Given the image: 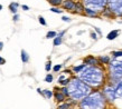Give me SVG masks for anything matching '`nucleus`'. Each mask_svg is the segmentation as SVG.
I'll use <instances>...</instances> for the list:
<instances>
[{"instance_id": "nucleus-1", "label": "nucleus", "mask_w": 122, "mask_h": 109, "mask_svg": "<svg viewBox=\"0 0 122 109\" xmlns=\"http://www.w3.org/2000/svg\"><path fill=\"white\" fill-rule=\"evenodd\" d=\"M78 78L90 87H99L103 84L104 73L102 69L95 66H85V68L78 73Z\"/></svg>"}, {"instance_id": "nucleus-2", "label": "nucleus", "mask_w": 122, "mask_h": 109, "mask_svg": "<svg viewBox=\"0 0 122 109\" xmlns=\"http://www.w3.org/2000/svg\"><path fill=\"white\" fill-rule=\"evenodd\" d=\"M68 90V97L73 100H82L91 92V87L82 81L80 78H73L70 80L68 85L66 86Z\"/></svg>"}, {"instance_id": "nucleus-3", "label": "nucleus", "mask_w": 122, "mask_h": 109, "mask_svg": "<svg viewBox=\"0 0 122 109\" xmlns=\"http://www.w3.org/2000/svg\"><path fill=\"white\" fill-rule=\"evenodd\" d=\"M104 107H105L104 96L97 91L89 94L80 102V109H104Z\"/></svg>"}, {"instance_id": "nucleus-4", "label": "nucleus", "mask_w": 122, "mask_h": 109, "mask_svg": "<svg viewBox=\"0 0 122 109\" xmlns=\"http://www.w3.org/2000/svg\"><path fill=\"white\" fill-rule=\"evenodd\" d=\"M110 71L111 76L114 79H121L122 78V60L118 61L117 59L110 62Z\"/></svg>"}, {"instance_id": "nucleus-5", "label": "nucleus", "mask_w": 122, "mask_h": 109, "mask_svg": "<svg viewBox=\"0 0 122 109\" xmlns=\"http://www.w3.org/2000/svg\"><path fill=\"white\" fill-rule=\"evenodd\" d=\"M84 4L86 8L92 9L95 12H99L102 7H104L105 5V0H84Z\"/></svg>"}, {"instance_id": "nucleus-6", "label": "nucleus", "mask_w": 122, "mask_h": 109, "mask_svg": "<svg viewBox=\"0 0 122 109\" xmlns=\"http://www.w3.org/2000/svg\"><path fill=\"white\" fill-rule=\"evenodd\" d=\"M103 96L109 100H114L115 99V92L113 87H107L103 90Z\"/></svg>"}, {"instance_id": "nucleus-7", "label": "nucleus", "mask_w": 122, "mask_h": 109, "mask_svg": "<svg viewBox=\"0 0 122 109\" xmlns=\"http://www.w3.org/2000/svg\"><path fill=\"white\" fill-rule=\"evenodd\" d=\"M62 6H63V8L65 10H74L75 2L73 0H63Z\"/></svg>"}, {"instance_id": "nucleus-8", "label": "nucleus", "mask_w": 122, "mask_h": 109, "mask_svg": "<svg viewBox=\"0 0 122 109\" xmlns=\"http://www.w3.org/2000/svg\"><path fill=\"white\" fill-rule=\"evenodd\" d=\"M110 2V7H111L112 10L111 11H114L118 14L119 11V8H120V4H121V0H109Z\"/></svg>"}, {"instance_id": "nucleus-9", "label": "nucleus", "mask_w": 122, "mask_h": 109, "mask_svg": "<svg viewBox=\"0 0 122 109\" xmlns=\"http://www.w3.org/2000/svg\"><path fill=\"white\" fill-rule=\"evenodd\" d=\"M84 64L86 66H96L97 64H99V61H97L94 57L89 56V57H86V58L84 59Z\"/></svg>"}, {"instance_id": "nucleus-10", "label": "nucleus", "mask_w": 122, "mask_h": 109, "mask_svg": "<svg viewBox=\"0 0 122 109\" xmlns=\"http://www.w3.org/2000/svg\"><path fill=\"white\" fill-rule=\"evenodd\" d=\"M53 96L55 97V100L57 102H64L65 100H66V97H65V96H64V95L62 94L61 91H56V92L53 95Z\"/></svg>"}, {"instance_id": "nucleus-11", "label": "nucleus", "mask_w": 122, "mask_h": 109, "mask_svg": "<svg viewBox=\"0 0 122 109\" xmlns=\"http://www.w3.org/2000/svg\"><path fill=\"white\" fill-rule=\"evenodd\" d=\"M114 92H115V98L122 96V81H119L117 84V86L114 87Z\"/></svg>"}, {"instance_id": "nucleus-12", "label": "nucleus", "mask_w": 122, "mask_h": 109, "mask_svg": "<svg viewBox=\"0 0 122 109\" xmlns=\"http://www.w3.org/2000/svg\"><path fill=\"white\" fill-rule=\"evenodd\" d=\"M84 5L82 4V2H75V7H74V10L76 11V12H84Z\"/></svg>"}, {"instance_id": "nucleus-13", "label": "nucleus", "mask_w": 122, "mask_h": 109, "mask_svg": "<svg viewBox=\"0 0 122 109\" xmlns=\"http://www.w3.org/2000/svg\"><path fill=\"white\" fill-rule=\"evenodd\" d=\"M18 7H19V4H17V2H11V4L9 5V10H10L14 15H16L17 11H18Z\"/></svg>"}, {"instance_id": "nucleus-14", "label": "nucleus", "mask_w": 122, "mask_h": 109, "mask_svg": "<svg viewBox=\"0 0 122 109\" xmlns=\"http://www.w3.org/2000/svg\"><path fill=\"white\" fill-rule=\"evenodd\" d=\"M20 58H21V61L24 62V64H27V62L29 61V54L26 52V50H21Z\"/></svg>"}, {"instance_id": "nucleus-15", "label": "nucleus", "mask_w": 122, "mask_h": 109, "mask_svg": "<svg viewBox=\"0 0 122 109\" xmlns=\"http://www.w3.org/2000/svg\"><path fill=\"white\" fill-rule=\"evenodd\" d=\"M118 36H119V31H118V30H113V31H111V32L107 35V38L109 40H113V39H115Z\"/></svg>"}, {"instance_id": "nucleus-16", "label": "nucleus", "mask_w": 122, "mask_h": 109, "mask_svg": "<svg viewBox=\"0 0 122 109\" xmlns=\"http://www.w3.org/2000/svg\"><path fill=\"white\" fill-rule=\"evenodd\" d=\"M84 12L87 16H90V17H96V16H97V12H95V11L92 10V9H89V8H85Z\"/></svg>"}, {"instance_id": "nucleus-17", "label": "nucleus", "mask_w": 122, "mask_h": 109, "mask_svg": "<svg viewBox=\"0 0 122 109\" xmlns=\"http://www.w3.org/2000/svg\"><path fill=\"white\" fill-rule=\"evenodd\" d=\"M85 64H83V65H80V66H75L74 68H73V73H80L82 71V70L85 68Z\"/></svg>"}, {"instance_id": "nucleus-18", "label": "nucleus", "mask_w": 122, "mask_h": 109, "mask_svg": "<svg viewBox=\"0 0 122 109\" xmlns=\"http://www.w3.org/2000/svg\"><path fill=\"white\" fill-rule=\"evenodd\" d=\"M62 42H63V38H62V37H59V36H56L55 38H54V41H53L54 46H61Z\"/></svg>"}, {"instance_id": "nucleus-19", "label": "nucleus", "mask_w": 122, "mask_h": 109, "mask_svg": "<svg viewBox=\"0 0 122 109\" xmlns=\"http://www.w3.org/2000/svg\"><path fill=\"white\" fill-rule=\"evenodd\" d=\"M43 96H44V97H46V98L47 99H51L53 97V91H51V90H48V89H45V90H43Z\"/></svg>"}, {"instance_id": "nucleus-20", "label": "nucleus", "mask_w": 122, "mask_h": 109, "mask_svg": "<svg viewBox=\"0 0 122 109\" xmlns=\"http://www.w3.org/2000/svg\"><path fill=\"white\" fill-rule=\"evenodd\" d=\"M48 2L52 5L53 7H58V6H61V5H62L63 0H48Z\"/></svg>"}, {"instance_id": "nucleus-21", "label": "nucleus", "mask_w": 122, "mask_h": 109, "mask_svg": "<svg viewBox=\"0 0 122 109\" xmlns=\"http://www.w3.org/2000/svg\"><path fill=\"white\" fill-rule=\"evenodd\" d=\"M57 36V32H56V31H48L47 32V35H46V38H47V39H54V38H55V37Z\"/></svg>"}, {"instance_id": "nucleus-22", "label": "nucleus", "mask_w": 122, "mask_h": 109, "mask_svg": "<svg viewBox=\"0 0 122 109\" xmlns=\"http://www.w3.org/2000/svg\"><path fill=\"white\" fill-rule=\"evenodd\" d=\"M71 108V102H65L64 101L62 105L58 106V108L57 109H70Z\"/></svg>"}, {"instance_id": "nucleus-23", "label": "nucleus", "mask_w": 122, "mask_h": 109, "mask_svg": "<svg viewBox=\"0 0 122 109\" xmlns=\"http://www.w3.org/2000/svg\"><path fill=\"white\" fill-rule=\"evenodd\" d=\"M53 79H54V77H53L52 73H47L46 77H45V81H46V82H52Z\"/></svg>"}, {"instance_id": "nucleus-24", "label": "nucleus", "mask_w": 122, "mask_h": 109, "mask_svg": "<svg viewBox=\"0 0 122 109\" xmlns=\"http://www.w3.org/2000/svg\"><path fill=\"white\" fill-rule=\"evenodd\" d=\"M99 60H100L101 62H103V64H109L110 58H109L107 56H105V57H100V58H99Z\"/></svg>"}, {"instance_id": "nucleus-25", "label": "nucleus", "mask_w": 122, "mask_h": 109, "mask_svg": "<svg viewBox=\"0 0 122 109\" xmlns=\"http://www.w3.org/2000/svg\"><path fill=\"white\" fill-rule=\"evenodd\" d=\"M59 91H61V92H62V94H63L65 97H68V90H67V87H66V86H64V87L62 88V89H61Z\"/></svg>"}, {"instance_id": "nucleus-26", "label": "nucleus", "mask_w": 122, "mask_h": 109, "mask_svg": "<svg viewBox=\"0 0 122 109\" xmlns=\"http://www.w3.org/2000/svg\"><path fill=\"white\" fill-rule=\"evenodd\" d=\"M51 11H52V12H55V14H62V12H63V10H61L58 7H52L51 8Z\"/></svg>"}, {"instance_id": "nucleus-27", "label": "nucleus", "mask_w": 122, "mask_h": 109, "mask_svg": "<svg viewBox=\"0 0 122 109\" xmlns=\"http://www.w3.org/2000/svg\"><path fill=\"white\" fill-rule=\"evenodd\" d=\"M38 21H39V23H41V26H46V25H47V22H46L45 18H44V17H41V16H39V17H38Z\"/></svg>"}, {"instance_id": "nucleus-28", "label": "nucleus", "mask_w": 122, "mask_h": 109, "mask_svg": "<svg viewBox=\"0 0 122 109\" xmlns=\"http://www.w3.org/2000/svg\"><path fill=\"white\" fill-rule=\"evenodd\" d=\"M45 69H46V71H51V69H52V62L51 61H47L46 62V65H45Z\"/></svg>"}, {"instance_id": "nucleus-29", "label": "nucleus", "mask_w": 122, "mask_h": 109, "mask_svg": "<svg viewBox=\"0 0 122 109\" xmlns=\"http://www.w3.org/2000/svg\"><path fill=\"white\" fill-rule=\"evenodd\" d=\"M61 69H62V65H55L53 67V70H54L55 73H58Z\"/></svg>"}, {"instance_id": "nucleus-30", "label": "nucleus", "mask_w": 122, "mask_h": 109, "mask_svg": "<svg viewBox=\"0 0 122 109\" xmlns=\"http://www.w3.org/2000/svg\"><path fill=\"white\" fill-rule=\"evenodd\" d=\"M70 80L71 79H64V80H62V81H59L58 84L62 85V86H67V85H68V82H70Z\"/></svg>"}, {"instance_id": "nucleus-31", "label": "nucleus", "mask_w": 122, "mask_h": 109, "mask_svg": "<svg viewBox=\"0 0 122 109\" xmlns=\"http://www.w3.org/2000/svg\"><path fill=\"white\" fill-rule=\"evenodd\" d=\"M112 54L115 58H119V57H122V51H114V52H112Z\"/></svg>"}, {"instance_id": "nucleus-32", "label": "nucleus", "mask_w": 122, "mask_h": 109, "mask_svg": "<svg viewBox=\"0 0 122 109\" xmlns=\"http://www.w3.org/2000/svg\"><path fill=\"white\" fill-rule=\"evenodd\" d=\"M62 20H63V21H65V22H71V18H70V17H66V16H64L63 18H62Z\"/></svg>"}, {"instance_id": "nucleus-33", "label": "nucleus", "mask_w": 122, "mask_h": 109, "mask_svg": "<svg viewBox=\"0 0 122 109\" xmlns=\"http://www.w3.org/2000/svg\"><path fill=\"white\" fill-rule=\"evenodd\" d=\"M5 64H6V59L2 58V57L0 56V66H1V65H5Z\"/></svg>"}, {"instance_id": "nucleus-34", "label": "nucleus", "mask_w": 122, "mask_h": 109, "mask_svg": "<svg viewBox=\"0 0 122 109\" xmlns=\"http://www.w3.org/2000/svg\"><path fill=\"white\" fill-rule=\"evenodd\" d=\"M91 38H92V39H94V40L97 39V36H96V33H95V32H91Z\"/></svg>"}, {"instance_id": "nucleus-35", "label": "nucleus", "mask_w": 122, "mask_h": 109, "mask_svg": "<svg viewBox=\"0 0 122 109\" xmlns=\"http://www.w3.org/2000/svg\"><path fill=\"white\" fill-rule=\"evenodd\" d=\"M65 32H66V30H62L59 33H57V36H59V37H62V38H63V36L65 35Z\"/></svg>"}, {"instance_id": "nucleus-36", "label": "nucleus", "mask_w": 122, "mask_h": 109, "mask_svg": "<svg viewBox=\"0 0 122 109\" xmlns=\"http://www.w3.org/2000/svg\"><path fill=\"white\" fill-rule=\"evenodd\" d=\"M21 8H22V10H25V11L29 10V7H28V6H26V5H22Z\"/></svg>"}, {"instance_id": "nucleus-37", "label": "nucleus", "mask_w": 122, "mask_h": 109, "mask_svg": "<svg viewBox=\"0 0 122 109\" xmlns=\"http://www.w3.org/2000/svg\"><path fill=\"white\" fill-rule=\"evenodd\" d=\"M12 19H14V21H18V20H19V15H17V14H16V15L14 16V18H12Z\"/></svg>"}, {"instance_id": "nucleus-38", "label": "nucleus", "mask_w": 122, "mask_h": 109, "mask_svg": "<svg viewBox=\"0 0 122 109\" xmlns=\"http://www.w3.org/2000/svg\"><path fill=\"white\" fill-rule=\"evenodd\" d=\"M64 79H66V78H65V76H64V75H62V76L58 78V82H59V81H62V80H64Z\"/></svg>"}, {"instance_id": "nucleus-39", "label": "nucleus", "mask_w": 122, "mask_h": 109, "mask_svg": "<svg viewBox=\"0 0 122 109\" xmlns=\"http://www.w3.org/2000/svg\"><path fill=\"white\" fill-rule=\"evenodd\" d=\"M2 49H4V42H2V41H0V51L2 50Z\"/></svg>"}, {"instance_id": "nucleus-40", "label": "nucleus", "mask_w": 122, "mask_h": 109, "mask_svg": "<svg viewBox=\"0 0 122 109\" xmlns=\"http://www.w3.org/2000/svg\"><path fill=\"white\" fill-rule=\"evenodd\" d=\"M64 73H72V71H71V70L66 69V70H65V71H64Z\"/></svg>"}, {"instance_id": "nucleus-41", "label": "nucleus", "mask_w": 122, "mask_h": 109, "mask_svg": "<svg viewBox=\"0 0 122 109\" xmlns=\"http://www.w3.org/2000/svg\"><path fill=\"white\" fill-rule=\"evenodd\" d=\"M37 92H38V94H43V90H41V88H38V89H37Z\"/></svg>"}, {"instance_id": "nucleus-42", "label": "nucleus", "mask_w": 122, "mask_h": 109, "mask_svg": "<svg viewBox=\"0 0 122 109\" xmlns=\"http://www.w3.org/2000/svg\"><path fill=\"white\" fill-rule=\"evenodd\" d=\"M95 31H96L97 33H101V30L99 29V28H95Z\"/></svg>"}, {"instance_id": "nucleus-43", "label": "nucleus", "mask_w": 122, "mask_h": 109, "mask_svg": "<svg viewBox=\"0 0 122 109\" xmlns=\"http://www.w3.org/2000/svg\"><path fill=\"white\" fill-rule=\"evenodd\" d=\"M0 10H2V5H0Z\"/></svg>"}]
</instances>
